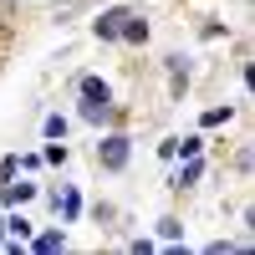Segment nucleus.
<instances>
[{"label":"nucleus","instance_id":"f257e3e1","mask_svg":"<svg viewBox=\"0 0 255 255\" xmlns=\"http://www.w3.org/2000/svg\"><path fill=\"white\" fill-rule=\"evenodd\" d=\"M97 158L108 163V168H123V163H128V138H102V148H97Z\"/></svg>","mask_w":255,"mask_h":255},{"label":"nucleus","instance_id":"7ed1b4c3","mask_svg":"<svg viewBox=\"0 0 255 255\" xmlns=\"http://www.w3.org/2000/svg\"><path fill=\"white\" fill-rule=\"evenodd\" d=\"M128 26H118V36H128V41H148V26L143 20H133V15H123Z\"/></svg>","mask_w":255,"mask_h":255},{"label":"nucleus","instance_id":"39448f33","mask_svg":"<svg viewBox=\"0 0 255 255\" xmlns=\"http://www.w3.org/2000/svg\"><path fill=\"white\" fill-rule=\"evenodd\" d=\"M36 250H41V255H46V250H61V235H41V240H36Z\"/></svg>","mask_w":255,"mask_h":255},{"label":"nucleus","instance_id":"f03ea898","mask_svg":"<svg viewBox=\"0 0 255 255\" xmlns=\"http://www.w3.org/2000/svg\"><path fill=\"white\" fill-rule=\"evenodd\" d=\"M118 26H123V10H108V15L97 20V36H108V41H113V36H118Z\"/></svg>","mask_w":255,"mask_h":255},{"label":"nucleus","instance_id":"20e7f679","mask_svg":"<svg viewBox=\"0 0 255 255\" xmlns=\"http://www.w3.org/2000/svg\"><path fill=\"white\" fill-rule=\"evenodd\" d=\"M36 194V184H5V199L15 204V199H31Z\"/></svg>","mask_w":255,"mask_h":255}]
</instances>
